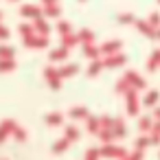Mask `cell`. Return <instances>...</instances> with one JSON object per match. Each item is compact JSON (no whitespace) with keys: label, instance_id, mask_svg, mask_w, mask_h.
Listing matches in <instances>:
<instances>
[{"label":"cell","instance_id":"6da1fadb","mask_svg":"<svg viewBox=\"0 0 160 160\" xmlns=\"http://www.w3.org/2000/svg\"><path fill=\"white\" fill-rule=\"evenodd\" d=\"M125 112L129 116H138L140 114V99H138V90L136 88H129L125 94Z\"/></svg>","mask_w":160,"mask_h":160},{"label":"cell","instance_id":"7a4b0ae2","mask_svg":"<svg viewBox=\"0 0 160 160\" xmlns=\"http://www.w3.org/2000/svg\"><path fill=\"white\" fill-rule=\"evenodd\" d=\"M99 156L101 158H110V160H118L123 156H127V149L121 147V145H114V142H105L99 147Z\"/></svg>","mask_w":160,"mask_h":160},{"label":"cell","instance_id":"3957f363","mask_svg":"<svg viewBox=\"0 0 160 160\" xmlns=\"http://www.w3.org/2000/svg\"><path fill=\"white\" fill-rule=\"evenodd\" d=\"M22 44H24L27 48H46V46H48V35H40V33L35 31V33L22 38Z\"/></svg>","mask_w":160,"mask_h":160},{"label":"cell","instance_id":"277c9868","mask_svg":"<svg viewBox=\"0 0 160 160\" xmlns=\"http://www.w3.org/2000/svg\"><path fill=\"white\" fill-rule=\"evenodd\" d=\"M42 75H44V81L48 83L51 90H59V88H62V81H64V79L59 77V72H57L55 66H46Z\"/></svg>","mask_w":160,"mask_h":160},{"label":"cell","instance_id":"5b68a950","mask_svg":"<svg viewBox=\"0 0 160 160\" xmlns=\"http://www.w3.org/2000/svg\"><path fill=\"white\" fill-rule=\"evenodd\" d=\"M125 62H127V57H125L123 53L105 55V59H103V68H121V66H125Z\"/></svg>","mask_w":160,"mask_h":160},{"label":"cell","instance_id":"8992f818","mask_svg":"<svg viewBox=\"0 0 160 160\" xmlns=\"http://www.w3.org/2000/svg\"><path fill=\"white\" fill-rule=\"evenodd\" d=\"M123 77H125V79H127V83H129L132 88H136L138 92L147 88V83H145V79H142V77H140V75H138L136 70H127V72H125Z\"/></svg>","mask_w":160,"mask_h":160},{"label":"cell","instance_id":"52a82bcc","mask_svg":"<svg viewBox=\"0 0 160 160\" xmlns=\"http://www.w3.org/2000/svg\"><path fill=\"white\" fill-rule=\"evenodd\" d=\"M68 53H70V48L57 46V48H53V51L48 53V62H51V64H62V62L68 59Z\"/></svg>","mask_w":160,"mask_h":160},{"label":"cell","instance_id":"ba28073f","mask_svg":"<svg viewBox=\"0 0 160 160\" xmlns=\"http://www.w3.org/2000/svg\"><path fill=\"white\" fill-rule=\"evenodd\" d=\"M20 16L31 22V20H35V18L42 16V7H38V5H22L20 7Z\"/></svg>","mask_w":160,"mask_h":160},{"label":"cell","instance_id":"9c48e42d","mask_svg":"<svg viewBox=\"0 0 160 160\" xmlns=\"http://www.w3.org/2000/svg\"><path fill=\"white\" fill-rule=\"evenodd\" d=\"M112 134H114V138H116V140H121V138H125V136H127V127H125V118H123V116H116V118H114Z\"/></svg>","mask_w":160,"mask_h":160},{"label":"cell","instance_id":"30bf717a","mask_svg":"<svg viewBox=\"0 0 160 160\" xmlns=\"http://www.w3.org/2000/svg\"><path fill=\"white\" fill-rule=\"evenodd\" d=\"M16 125H18V123H16L13 118H5L2 123H0V142H5L7 136H11V132H13Z\"/></svg>","mask_w":160,"mask_h":160},{"label":"cell","instance_id":"8fae6325","mask_svg":"<svg viewBox=\"0 0 160 160\" xmlns=\"http://www.w3.org/2000/svg\"><path fill=\"white\" fill-rule=\"evenodd\" d=\"M31 24H33V29H35L40 35H48V33H51V24H48V20H46L44 16H40V18L31 20Z\"/></svg>","mask_w":160,"mask_h":160},{"label":"cell","instance_id":"7c38bea8","mask_svg":"<svg viewBox=\"0 0 160 160\" xmlns=\"http://www.w3.org/2000/svg\"><path fill=\"white\" fill-rule=\"evenodd\" d=\"M68 116H70L72 121H86V118L90 116V112H88L86 105H75V108L68 110Z\"/></svg>","mask_w":160,"mask_h":160},{"label":"cell","instance_id":"4fadbf2b","mask_svg":"<svg viewBox=\"0 0 160 160\" xmlns=\"http://www.w3.org/2000/svg\"><path fill=\"white\" fill-rule=\"evenodd\" d=\"M121 42L118 40H112V42H105V44H101L99 46V51H101V55H114V53H121Z\"/></svg>","mask_w":160,"mask_h":160},{"label":"cell","instance_id":"5bb4252c","mask_svg":"<svg viewBox=\"0 0 160 160\" xmlns=\"http://www.w3.org/2000/svg\"><path fill=\"white\" fill-rule=\"evenodd\" d=\"M44 123L48 127H59V125H64V114L62 112H48L44 116Z\"/></svg>","mask_w":160,"mask_h":160},{"label":"cell","instance_id":"9a60e30c","mask_svg":"<svg viewBox=\"0 0 160 160\" xmlns=\"http://www.w3.org/2000/svg\"><path fill=\"white\" fill-rule=\"evenodd\" d=\"M136 29H138L142 35H147L149 40H153V38H156V29H153L147 20H136Z\"/></svg>","mask_w":160,"mask_h":160},{"label":"cell","instance_id":"2e32d148","mask_svg":"<svg viewBox=\"0 0 160 160\" xmlns=\"http://www.w3.org/2000/svg\"><path fill=\"white\" fill-rule=\"evenodd\" d=\"M158 101H160V92H158V90H149V92L142 97L140 105H145V108H153V105H158Z\"/></svg>","mask_w":160,"mask_h":160},{"label":"cell","instance_id":"e0dca14e","mask_svg":"<svg viewBox=\"0 0 160 160\" xmlns=\"http://www.w3.org/2000/svg\"><path fill=\"white\" fill-rule=\"evenodd\" d=\"M42 16L44 18H62V7L57 5H44L42 7Z\"/></svg>","mask_w":160,"mask_h":160},{"label":"cell","instance_id":"ac0fdd59","mask_svg":"<svg viewBox=\"0 0 160 160\" xmlns=\"http://www.w3.org/2000/svg\"><path fill=\"white\" fill-rule=\"evenodd\" d=\"M77 70H79V66H77V64H64V66H59V68H57V72H59V77H62V79L75 77V75H77Z\"/></svg>","mask_w":160,"mask_h":160},{"label":"cell","instance_id":"d6986e66","mask_svg":"<svg viewBox=\"0 0 160 160\" xmlns=\"http://www.w3.org/2000/svg\"><path fill=\"white\" fill-rule=\"evenodd\" d=\"M136 118H138V123H136V125H138V132H140V134H149V129H151V125H153V118H151L149 114H147V116H140V114H138Z\"/></svg>","mask_w":160,"mask_h":160},{"label":"cell","instance_id":"ffe728a7","mask_svg":"<svg viewBox=\"0 0 160 160\" xmlns=\"http://www.w3.org/2000/svg\"><path fill=\"white\" fill-rule=\"evenodd\" d=\"M77 44H79V35H77L75 31L62 35V46H66V48H75Z\"/></svg>","mask_w":160,"mask_h":160},{"label":"cell","instance_id":"44dd1931","mask_svg":"<svg viewBox=\"0 0 160 160\" xmlns=\"http://www.w3.org/2000/svg\"><path fill=\"white\" fill-rule=\"evenodd\" d=\"M64 136H66L70 142H77V140L81 138V132H79L77 125H66V127H64Z\"/></svg>","mask_w":160,"mask_h":160},{"label":"cell","instance_id":"7402d4cb","mask_svg":"<svg viewBox=\"0 0 160 160\" xmlns=\"http://www.w3.org/2000/svg\"><path fill=\"white\" fill-rule=\"evenodd\" d=\"M70 145H72V142H70V140H68V138L64 136V138H59V140H57V142H55V145L51 147V151H53V153L57 156V153H64V151H66V149H68Z\"/></svg>","mask_w":160,"mask_h":160},{"label":"cell","instance_id":"603a6c76","mask_svg":"<svg viewBox=\"0 0 160 160\" xmlns=\"http://www.w3.org/2000/svg\"><path fill=\"white\" fill-rule=\"evenodd\" d=\"M149 138H151V145L160 147V121H153V125L149 129Z\"/></svg>","mask_w":160,"mask_h":160},{"label":"cell","instance_id":"cb8c5ba5","mask_svg":"<svg viewBox=\"0 0 160 160\" xmlns=\"http://www.w3.org/2000/svg\"><path fill=\"white\" fill-rule=\"evenodd\" d=\"M86 129H88L90 134L97 136V132L101 129V125H99V116H92V114H90V116L86 118Z\"/></svg>","mask_w":160,"mask_h":160},{"label":"cell","instance_id":"d4e9b609","mask_svg":"<svg viewBox=\"0 0 160 160\" xmlns=\"http://www.w3.org/2000/svg\"><path fill=\"white\" fill-rule=\"evenodd\" d=\"M0 59H16V48L11 44H0Z\"/></svg>","mask_w":160,"mask_h":160},{"label":"cell","instance_id":"484cf974","mask_svg":"<svg viewBox=\"0 0 160 160\" xmlns=\"http://www.w3.org/2000/svg\"><path fill=\"white\" fill-rule=\"evenodd\" d=\"M77 35H79V44H94V33L90 29H81Z\"/></svg>","mask_w":160,"mask_h":160},{"label":"cell","instance_id":"4316f807","mask_svg":"<svg viewBox=\"0 0 160 160\" xmlns=\"http://www.w3.org/2000/svg\"><path fill=\"white\" fill-rule=\"evenodd\" d=\"M83 55H86L88 59H99L101 51H99V46H94V44H83Z\"/></svg>","mask_w":160,"mask_h":160},{"label":"cell","instance_id":"83f0119b","mask_svg":"<svg viewBox=\"0 0 160 160\" xmlns=\"http://www.w3.org/2000/svg\"><path fill=\"white\" fill-rule=\"evenodd\" d=\"M101 70H103V62H101V59H92L86 72H88V77H97Z\"/></svg>","mask_w":160,"mask_h":160},{"label":"cell","instance_id":"f1b7e54d","mask_svg":"<svg viewBox=\"0 0 160 160\" xmlns=\"http://www.w3.org/2000/svg\"><path fill=\"white\" fill-rule=\"evenodd\" d=\"M149 145H151V138H149V134H140V136L134 140V149H142V151H145Z\"/></svg>","mask_w":160,"mask_h":160},{"label":"cell","instance_id":"f546056e","mask_svg":"<svg viewBox=\"0 0 160 160\" xmlns=\"http://www.w3.org/2000/svg\"><path fill=\"white\" fill-rule=\"evenodd\" d=\"M16 59H0V75H7V72H13L16 70Z\"/></svg>","mask_w":160,"mask_h":160},{"label":"cell","instance_id":"4dcf8cb0","mask_svg":"<svg viewBox=\"0 0 160 160\" xmlns=\"http://www.w3.org/2000/svg\"><path fill=\"white\" fill-rule=\"evenodd\" d=\"M97 136H99L101 145H105V142H114V140H116V138H114V134H112V129H99V132H97Z\"/></svg>","mask_w":160,"mask_h":160},{"label":"cell","instance_id":"1f68e13d","mask_svg":"<svg viewBox=\"0 0 160 160\" xmlns=\"http://www.w3.org/2000/svg\"><path fill=\"white\" fill-rule=\"evenodd\" d=\"M11 136L18 140V142H27V138H29V134H27V129H22L20 125H16L13 127V132H11Z\"/></svg>","mask_w":160,"mask_h":160},{"label":"cell","instance_id":"d6a6232c","mask_svg":"<svg viewBox=\"0 0 160 160\" xmlns=\"http://www.w3.org/2000/svg\"><path fill=\"white\" fill-rule=\"evenodd\" d=\"M129 88H132V86H129V83H127V79L123 77V79H118V81H116V88H114V90H116V94H125Z\"/></svg>","mask_w":160,"mask_h":160},{"label":"cell","instance_id":"836d02e7","mask_svg":"<svg viewBox=\"0 0 160 160\" xmlns=\"http://www.w3.org/2000/svg\"><path fill=\"white\" fill-rule=\"evenodd\" d=\"M99 125H101V129H112L114 118H112V116H108V114H103V116H99Z\"/></svg>","mask_w":160,"mask_h":160},{"label":"cell","instance_id":"e575fe53","mask_svg":"<svg viewBox=\"0 0 160 160\" xmlns=\"http://www.w3.org/2000/svg\"><path fill=\"white\" fill-rule=\"evenodd\" d=\"M125 160H142L145 158V151L142 149H134V151H127V156H123Z\"/></svg>","mask_w":160,"mask_h":160},{"label":"cell","instance_id":"d590c367","mask_svg":"<svg viewBox=\"0 0 160 160\" xmlns=\"http://www.w3.org/2000/svg\"><path fill=\"white\" fill-rule=\"evenodd\" d=\"M70 31H72L70 22H66V20H59V22H57V33H59V35H64V33H70Z\"/></svg>","mask_w":160,"mask_h":160},{"label":"cell","instance_id":"8d00e7d4","mask_svg":"<svg viewBox=\"0 0 160 160\" xmlns=\"http://www.w3.org/2000/svg\"><path fill=\"white\" fill-rule=\"evenodd\" d=\"M83 160H101V156H99V147H90V149H86V158Z\"/></svg>","mask_w":160,"mask_h":160},{"label":"cell","instance_id":"74e56055","mask_svg":"<svg viewBox=\"0 0 160 160\" xmlns=\"http://www.w3.org/2000/svg\"><path fill=\"white\" fill-rule=\"evenodd\" d=\"M9 38H11V31H9L2 22H0V42H7Z\"/></svg>","mask_w":160,"mask_h":160},{"label":"cell","instance_id":"f35d334b","mask_svg":"<svg viewBox=\"0 0 160 160\" xmlns=\"http://www.w3.org/2000/svg\"><path fill=\"white\" fill-rule=\"evenodd\" d=\"M118 22L121 24H129V22H134V16L132 13H121L118 16Z\"/></svg>","mask_w":160,"mask_h":160},{"label":"cell","instance_id":"ab89813d","mask_svg":"<svg viewBox=\"0 0 160 160\" xmlns=\"http://www.w3.org/2000/svg\"><path fill=\"white\" fill-rule=\"evenodd\" d=\"M149 24H151L153 29H158V27H160V13H151V16H149Z\"/></svg>","mask_w":160,"mask_h":160},{"label":"cell","instance_id":"60d3db41","mask_svg":"<svg viewBox=\"0 0 160 160\" xmlns=\"http://www.w3.org/2000/svg\"><path fill=\"white\" fill-rule=\"evenodd\" d=\"M153 121H160V105H153V114H151Z\"/></svg>","mask_w":160,"mask_h":160},{"label":"cell","instance_id":"b9f144b4","mask_svg":"<svg viewBox=\"0 0 160 160\" xmlns=\"http://www.w3.org/2000/svg\"><path fill=\"white\" fill-rule=\"evenodd\" d=\"M57 2H59V0H42V7L44 5H57Z\"/></svg>","mask_w":160,"mask_h":160},{"label":"cell","instance_id":"7bdbcfd3","mask_svg":"<svg viewBox=\"0 0 160 160\" xmlns=\"http://www.w3.org/2000/svg\"><path fill=\"white\" fill-rule=\"evenodd\" d=\"M156 38H158V40H160V29H156Z\"/></svg>","mask_w":160,"mask_h":160},{"label":"cell","instance_id":"ee69618b","mask_svg":"<svg viewBox=\"0 0 160 160\" xmlns=\"http://www.w3.org/2000/svg\"><path fill=\"white\" fill-rule=\"evenodd\" d=\"M7 2H20V0H7Z\"/></svg>","mask_w":160,"mask_h":160},{"label":"cell","instance_id":"f6af8a7d","mask_svg":"<svg viewBox=\"0 0 160 160\" xmlns=\"http://www.w3.org/2000/svg\"><path fill=\"white\" fill-rule=\"evenodd\" d=\"M0 20H2V11H0Z\"/></svg>","mask_w":160,"mask_h":160},{"label":"cell","instance_id":"bcb514c9","mask_svg":"<svg viewBox=\"0 0 160 160\" xmlns=\"http://www.w3.org/2000/svg\"><path fill=\"white\" fill-rule=\"evenodd\" d=\"M79 2H86V0H79Z\"/></svg>","mask_w":160,"mask_h":160},{"label":"cell","instance_id":"7dc6e473","mask_svg":"<svg viewBox=\"0 0 160 160\" xmlns=\"http://www.w3.org/2000/svg\"><path fill=\"white\" fill-rule=\"evenodd\" d=\"M118 160H125V158H118Z\"/></svg>","mask_w":160,"mask_h":160},{"label":"cell","instance_id":"c3c4849f","mask_svg":"<svg viewBox=\"0 0 160 160\" xmlns=\"http://www.w3.org/2000/svg\"><path fill=\"white\" fill-rule=\"evenodd\" d=\"M158 158H160V151H158Z\"/></svg>","mask_w":160,"mask_h":160},{"label":"cell","instance_id":"681fc988","mask_svg":"<svg viewBox=\"0 0 160 160\" xmlns=\"http://www.w3.org/2000/svg\"><path fill=\"white\" fill-rule=\"evenodd\" d=\"M158 5H160V0H158Z\"/></svg>","mask_w":160,"mask_h":160}]
</instances>
